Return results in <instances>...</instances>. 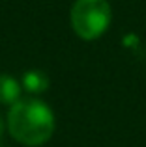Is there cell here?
Returning <instances> with one entry per match:
<instances>
[{"label": "cell", "mask_w": 146, "mask_h": 147, "mask_svg": "<svg viewBox=\"0 0 146 147\" xmlns=\"http://www.w3.org/2000/svg\"><path fill=\"white\" fill-rule=\"evenodd\" d=\"M8 129L25 145H41L55 132V115L45 102L36 99L19 100L8 114Z\"/></svg>", "instance_id": "obj_1"}, {"label": "cell", "mask_w": 146, "mask_h": 147, "mask_svg": "<svg viewBox=\"0 0 146 147\" xmlns=\"http://www.w3.org/2000/svg\"><path fill=\"white\" fill-rule=\"evenodd\" d=\"M111 22V6L107 0H77L71 7V26L83 39L99 37Z\"/></svg>", "instance_id": "obj_2"}, {"label": "cell", "mask_w": 146, "mask_h": 147, "mask_svg": "<svg viewBox=\"0 0 146 147\" xmlns=\"http://www.w3.org/2000/svg\"><path fill=\"white\" fill-rule=\"evenodd\" d=\"M19 97H21L19 82L10 75H0V102L13 106L15 102H19Z\"/></svg>", "instance_id": "obj_3"}, {"label": "cell", "mask_w": 146, "mask_h": 147, "mask_svg": "<svg viewBox=\"0 0 146 147\" xmlns=\"http://www.w3.org/2000/svg\"><path fill=\"white\" fill-rule=\"evenodd\" d=\"M23 86L30 93H43L49 88V78L41 71H26L23 75Z\"/></svg>", "instance_id": "obj_4"}, {"label": "cell", "mask_w": 146, "mask_h": 147, "mask_svg": "<svg viewBox=\"0 0 146 147\" xmlns=\"http://www.w3.org/2000/svg\"><path fill=\"white\" fill-rule=\"evenodd\" d=\"M2 132H4V125H2V119H0V138H2Z\"/></svg>", "instance_id": "obj_5"}]
</instances>
